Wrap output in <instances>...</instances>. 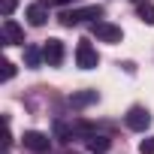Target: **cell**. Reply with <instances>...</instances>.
<instances>
[{"label": "cell", "instance_id": "obj_11", "mask_svg": "<svg viewBox=\"0 0 154 154\" xmlns=\"http://www.w3.org/2000/svg\"><path fill=\"white\" fill-rule=\"evenodd\" d=\"M42 60H45L42 48H36V45H27V48H24V63H27L30 69H36V66H39Z\"/></svg>", "mask_w": 154, "mask_h": 154}, {"label": "cell", "instance_id": "obj_7", "mask_svg": "<svg viewBox=\"0 0 154 154\" xmlns=\"http://www.w3.org/2000/svg\"><path fill=\"white\" fill-rule=\"evenodd\" d=\"M3 45H24V30L12 18H3Z\"/></svg>", "mask_w": 154, "mask_h": 154}, {"label": "cell", "instance_id": "obj_2", "mask_svg": "<svg viewBox=\"0 0 154 154\" xmlns=\"http://www.w3.org/2000/svg\"><path fill=\"white\" fill-rule=\"evenodd\" d=\"M91 33H94L100 42H112V45H115V42H121V36H124V33H121V27H115L112 21H100V18L91 24Z\"/></svg>", "mask_w": 154, "mask_h": 154}, {"label": "cell", "instance_id": "obj_9", "mask_svg": "<svg viewBox=\"0 0 154 154\" xmlns=\"http://www.w3.org/2000/svg\"><path fill=\"white\" fill-rule=\"evenodd\" d=\"M109 148H112L109 136H100V133H91V136H88V151H91V154H106Z\"/></svg>", "mask_w": 154, "mask_h": 154}, {"label": "cell", "instance_id": "obj_10", "mask_svg": "<svg viewBox=\"0 0 154 154\" xmlns=\"http://www.w3.org/2000/svg\"><path fill=\"white\" fill-rule=\"evenodd\" d=\"M91 103H97V91H79V94H69V106H72V109H85V106H91Z\"/></svg>", "mask_w": 154, "mask_h": 154}, {"label": "cell", "instance_id": "obj_4", "mask_svg": "<svg viewBox=\"0 0 154 154\" xmlns=\"http://www.w3.org/2000/svg\"><path fill=\"white\" fill-rule=\"evenodd\" d=\"M127 127L130 130H136V133H145L148 130V124H151V112L145 109V106H133L130 112H127Z\"/></svg>", "mask_w": 154, "mask_h": 154}, {"label": "cell", "instance_id": "obj_13", "mask_svg": "<svg viewBox=\"0 0 154 154\" xmlns=\"http://www.w3.org/2000/svg\"><path fill=\"white\" fill-rule=\"evenodd\" d=\"M15 6H18V0H0V12H3V18H9Z\"/></svg>", "mask_w": 154, "mask_h": 154}, {"label": "cell", "instance_id": "obj_8", "mask_svg": "<svg viewBox=\"0 0 154 154\" xmlns=\"http://www.w3.org/2000/svg\"><path fill=\"white\" fill-rule=\"evenodd\" d=\"M45 18H48V3H45V0H42V3H30V6H27V21H30L33 27H42Z\"/></svg>", "mask_w": 154, "mask_h": 154}, {"label": "cell", "instance_id": "obj_15", "mask_svg": "<svg viewBox=\"0 0 154 154\" xmlns=\"http://www.w3.org/2000/svg\"><path fill=\"white\" fill-rule=\"evenodd\" d=\"M12 75H15V63H12V60H6V63H3V82H9Z\"/></svg>", "mask_w": 154, "mask_h": 154}, {"label": "cell", "instance_id": "obj_5", "mask_svg": "<svg viewBox=\"0 0 154 154\" xmlns=\"http://www.w3.org/2000/svg\"><path fill=\"white\" fill-rule=\"evenodd\" d=\"M21 142H24V148H30V151H36V154L48 151V145H51V139H48L45 133H39V130H27V133L21 136Z\"/></svg>", "mask_w": 154, "mask_h": 154}, {"label": "cell", "instance_id": "obj_12", "mask_svg": "<svg viewBox=\"0 0 154 154\" xmlns=\"http://www.w3.org/2000/svg\"><path fill=\"white\" fill-rule=\"evenodd\" d=\"M139 18H142L145 24H154V3H142V6H139Z\"/></svg>", "mask_w": 154, "mask_h": 154}, {"label": "cell", "instance_id": "obj_16", "mask_svg": "<svg viewBox=\"0 0 154 154\" xmlns=\"http://www.w3.org/2000/svg\"><path fill=\"white\" fill-rule=\"evenodd\" d=\"M48 6H66V3H79V0H45Z\"/></svg>", "mask_w": 154, "mask_h": 154}, {"label": "cell", "instance_id": "obj_6", "mask_svg": "<svg viewBox=\"0 0 154 154\" xmlns=\"http://www.w3.org/2000/svg\"><path fill=\"white\" fill-rule=\"evenodd\" d=\"M42 54H45V63L48 66H60L63 63V42L60 39H45Z\"/></svg>", "mask_w": 154, "mask_h": 154}, {"label": "cell", "instance_id": "obj_14", "mask_svg": "<svg viewBox=\"0 0 154 154\" xmlns=\"http://www.w3.org/2000/svg\"><path fill=\"white\" fill-rule=\"evenodd\" d=\"M139 154H154V136H151V139H142V145H139Z\"/></svg>", "mask_w": 154, "mask_h": 154}, {"label": "cell", "instance_id": "obj_3", "mask_svg": "<svg viewBox=\"0 0 154 154\" xmlns=\"http://www.w3.org/2000/svg\"><path fill=\"white\" fill-rule=\"evenodd\" d=\"M75 63H79L82 69H94V66L100 63L97 48H94L88 39H79V45H75Z\"/></svg>", "mask_w": 154, "mask_h": 154}, {"label": "cell", "instance_id": "obj_1", "mask_svg": "<svg viewBox=\"0 0 154 154\" xmlns=\"http://www.w3.org/2000/svg\"><path fill=\"white\" fill-rule=\"evenodd\" d=\"M88 18H103V6H85V9H66L60 12V24L63 27H75Z\"/></svg>", "mask_w": 154, "mask_h": 154}]
</instances>
